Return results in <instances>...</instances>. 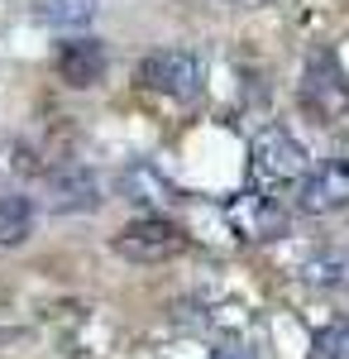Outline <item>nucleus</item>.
I'll return each instance as SVG.
<instances>
[{
    "instance_id": "obj_2",
    "label": "nucleus",
    "mask_w": 349,
    "mask_h": 359,
    "mask_svg": "<svg viewBox=\"0 0 349 359\" xmlns=\"http://www.w3.org/2000/svg\"><path fill=\"white\" fill-rule=\"evenodd\" d=\"M301 106L316 115L321 125H340L349 115V77L335 62V53H311L306 57V77H301Z\"/></svg>"
},
{
    "instance_id": "obj_4",
    "label": "nucleus",
    "mask_w": 349,
    "mask_h": 359,
    "mask_svg": "<svg viewBox=\"0 0 349 359\" xmlns=\"http://www.w3.org/2000/svg\"><path fill=\"white\" fill-rule=\"evenodd\" d=\"M182 249H187V235L163 216H144L115 235V254H125L135 264H163V259H177Z\"/></svg>"
},
{
    "instance_id": "obj_3",
    "label": "nucleus",
    "mask_w": 349,
    "mask_h": 359,
    "mask_svg": "<svg viewBox=\"0 0 349 359\" xmlns=\"http://www.w3.org/2000/svg\"><path fill=\"white\" fill-rule=\"evenodd\" d=\"M139 86L153 96H172V101H191L201 91V57L187 48H158L139 62Z\"/></svg>"
},
{
    "instance_id": "obj_14",
    "label": "nucleus",
    "mask_w": 349,
    "mask_h": 359,
    "mask_svg": "<svg viewBox=\"0 0 349 359\" xmlns=\"http://www.w3.org/2000/svg\"><path fill=\"white\" fill-rule=\"evenodd\" d=\"M215 359H259V355H254V350H249L244 340H225V345L215 350Z\"/></svg>"
},
{
    "instance_id": "obj_5",
    "label": "nucleus",
    "mask_w": 349,
    "mask_h": 359,
    "mask_svg": "<svg viewBox=\"0 0 349 359\" xmlns=\"http://www.w3.org/2000/svg\"><path fill=\"white\" fill-rule=\"evenodd\" d=\"M296 206L306 216H335L349 206V163L345 158H325L306 168V177L296 182Z\"/></svg>"
},
{
    "instance_id": "obj_13",
    "label": "nucleus",
    "mask_w": 349,
    "mask_h": 359,
    "mask_svg": "<svg viewBox=\"0 0 349 359\" xmlns=\"http://www.w3.org/2000/svg\"><path fill=\"white\" fill-rule=\"evenodd\" d=\"M311 359H349V326H325L311 345Z\"/></svg>"
},
{
    "instance_id": "obj_7",
    "label": "nucleus",
    "mask_w": 349,
    "mask_h": 359,
    "mask_svg": "<svg viewBox=\"0 0 349 359\" xmlns=\"http://www.w3.org/2000/svg\"><path fill=\"white\" fill-rule=\"evenodd\" d=\"M106 43L101 39H67L57 48V77L67 86H96L106 77Z\"/></svg>"
},
{
    "instance_id": "obj_11",
    "label": "nucleus",
    "mask_w": 349,
    "mask_h": 359,
    "mask_svg": "<svg viewBox=\"0 0 349 359\" xmlns=\"http://www.w3.org/2000/svg\"><path fill=\"white\" fill-rule=\"evenodd\" d=\"M29 225H34V206L29 196H0V249L10 245H25L29 240Z\"/></svg>"
},
{
    "instance_id": "obj_8",
    "label": "nucleus",
    "mask_w": 349,
    "mask_h": 359,
    "mask_svg": "<svg viewBox=\"0 0 349 359\" xmlns=\"http://www.w3.org/2000/svg\"><path fill=\"white\" fill-rule=\"evenodd\" d=\"M230 225L240 230L244 240H268L282 230V206L264 192H244L230 201Z\"/></svg>"
},
{
    "instance_id": "obj_1",
    "label": "nucleus",
    "mask_w": 349,
    "mask_h": 359,
    "mask_svg": "<svg viewBox=\"0 0 349 359\" xmlns=\"http://www.w3.org/2000/svg\"><path fill=\"white\" fill-rule=\"evenodd\" d=\"M249 177L264 192H282L306 177V149L282 125H268V130H259L254 149H249Z\"/></svg>"
},
{
    "instance_id": "obj_9",
    "label": "nucleus",
    "mask_w": 349,
    "mask_h": 359,
    "mask_svg": "<svg viewBox=\"0 0 349 359\" xmlns=\"http://www.w3.org/2000/svg\"><path fill=\"white\" fill-rule=\"evenodd\" d=\"M120 192L135 206H167V201H177L172 177H163V168H153V163H130L125 177H120Z\"/></svg>"
},
{
    "instance_id": "obj_12",
    "label": "nucleus",
    "mask_w": 349,
    "mask_h": 359,
    "mask_svg": "<svg viewBox=\"0 0 349 359\" xmlns=\"http://www.w3.org/2000/svg\"><path fill=\"white\" fill-rule=\"evenodd\" d=\"M301 278L316 283V287H340V283H349V254H340V249H321V254L306 259Z\"/></svg>"
},
{
    "instance_id": "obj_10",
    "label": "nucleus",
    "mask_w": 349,
    "mask_h": 359,
    "mask_svg": "<svg viewBox=\"0 0 349 359\" xmlns=\"http://www.w3.org/2000/svg\"><path fill=\"white\" fill-rule=\"evenodd\" d=\"M96 0H34V20L48 29H81L91 25Z\"/></svg>"
},
{
    "instance_id": "obj_6",
    "label": "nucleus",
    "mask_w": 349,
    "mask_h": 359,
    "mask_svg": "<svg viewBox=\"0 0 349 359\" xmlns=\"http://www.w3.org/2000/svg\"><path fill=\"white\" fill-rule=\"evenodd\" d=\"M43 201L48 211H96L101 206V182L86 172L81 163H67V168H53L43 177Z\"/></svg>"
}]
</instances>
